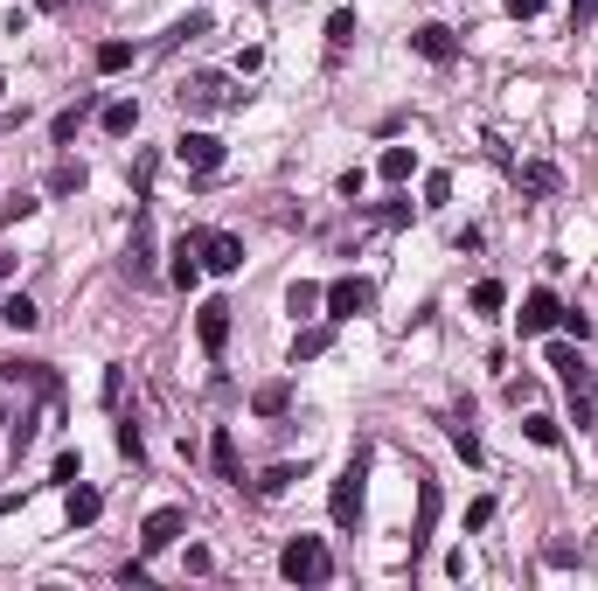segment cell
I'll return each instance as SVG.
<instances>
[{
	"label": "cell",
	"mask_w": 598,
	"mask_h": 591,
	"mask_svg": "<svg viewBox=\"0 0 598 591\" xmlns=\"http://www.w3.org/2000/svg\"><path fill=\"white\" fill-rule=\"evenodd\" d=\"M550 369H557V376H564V390H571V418H578V425H592V411H598V369H592V362H578V348H564V341L550 348Z\"/></svg>",
	"instance_id": "6da1fadb"
},
{
	"label": "cell",
	"mask_w": 598,
	"mask_h": 591,
	"mask_svg": "<svg viewBox=\"0 0 598 591\" xmlns=\"http://www.w3.org/2000/svg\"><path fill=\"white\" fill-rule=\"evenodd\" d=\"M362 480H369V452H355V459L341 466L334 494H327V515H334V529H348V536H355V522H362Z\"/></svg>",
	"instance_id": "7a4b0ae2"
},
{
	"label": "cell",
	"mask_w": 598,
	"mask_h": 591,
	"mask_svg": "<svg viewBox=\"0 0 598 591\" xmlns=\"http://www.w3.org/2000/svg\"><path fill=\"white\" fill-rule=\"evenodd\" d=\"M279 571H286L293 585H327V578H334V557H327L320 536H293V543L279 550Z\"/></svg>",
	"instance_id": "3957f363"
},
{
	"label": "cell",
	"mask_w": 598,
	"mask_h": 591,
	"mask_svg": "<svg viewBox=\"0 0 598 591\" xmlns=\"http://www.w3.org/2000/svg\"><path fill=\"white\" fill-rule=\"evenodd\" d=\"M237 105H244V91H230V77H216V70H195L181 84V112H237Z\"/></svg>",
	"instance_id": "277c9868"
},
{
	"label": "cell",
	"mask_w": 598,
	"mask_h": 591,
	"mask_svg": "<svg viewBox=\"0 0 598 591\" xmlns=\"http://www.w3.org/2000/svg\"><path fill=\"white\" fill-rule=\"evenodd\" d=\"M195 251H202V272H244V244L230 230H195Z\"/></svg>",
	"instance_id": "5b68a950"
},
{
	"label": "cell",
	"mask_w": 598,
	"mask_h": 591,
	"mask_svg": "<svg viewBox=\"0 0 598 591\" xmlns=\"http://www.w3.org/2000/svg\"><path fill=\"white\" fill-rule=\"evenodd\" d=\"M181 529H188V515H181V508H153L147 522H140V550H147V557L174 550V543H181Z\"/></svg>",
	"instance_id": "8992f818"
},
{
	"label": "cell",
	"mask_w": 598,
	"mask_h": 591,
	"mask_svg": "<svg viewBox=\"0 0 598 591\" xmlns=\"http://www.w3.org/2000/svg\"><path fill=\"white\" fill-rule=\"evenodd\" d=\"M174 160H181L188 174H216V167H223V140H216V133H181V140H174Z\"/></svg>",
	"instance_id": "52a82bcc"
},
{
	"label": "cell",
	"mask_w": 598,
	"mask_h": 591,
	"mask_svg": "<svg viewBox=\"0 0 598 591\" xmlns=\"http://www.w3.org/2000/svg\"><path fill=\"white\" fill-rule=\"evenodd\" d=\"M376 306V286L369 279H334L327 286V320H355V313H369Z\"/></svg>",
	"instance_id": "ba28073f"
},
{
	"label": "cell",
	"mask_w": 598,
	"mask_h": 591,
	"mask_svg": "<svg viewBox=\"0 0 598 591\" xmlns=\"http://www.w3.org/2000/svg\"><path fill=\"white\" fill-rule=\"evenodd\" d=\"M230 313H237L230 299H202V313H195V334H202V348H209V355H223V348H230Z\"/></svg>",
	"instance_id": "9c48e42d"
},
{
	"label": "cell",
	"mask_w": 598,
	"mask_h": 591,
	"mask_svg": "<svg viewBox=\"0 0 598 591\" xmlns=\"http://www.w3.org/2000/svg\"><path fill=\"white\" fill-rule=\"evenodd\" d=\"M515 320H522V334H550V327L564 320V306H557V293H550V286H536V293L522 299V313H515Z\"/></svg>",
	"instance_id": "30bf717a"
},
{
	"label": "cell",
	"mask_w": 598,
	"mask_h": 591,
	"mask_svg": "<svg viewBox=\"0 0 598 591\" xmlns=\"http://www.w3.org/2000/svg\"><path fill=\"white\" fill-rule=\"evenodd\" d=\"M126 279H133V286H153V223H147V216L133 223V244H126Z\"/></svg>",
	"instance_id": "8fae6325"
},
{
	"label": "cell",
	"mask_w": 598,
	"mask_h": 591,
	"mask_svg": "<svg viewBox=\"0 0 598 591\" xmlns=\"http://www.w3.org/2000/svg\"><path fill=\"white\" fill-rule=\"evenodd\" d=\"M411 49H418L425 63H452V56H459V35H452L446 21H425V28L411 35Z\"/></svg>",
	"instance_id": "7c38bea8"
},
{
	"label": "cell",
	"mask_w": 598,
	"mask_h": 591,
	"mask_svg": "<svg viewBox=\"0 0 598 591\" xmlns=\"http://www.w3.org/2000/svg\"><path fill=\"white\" fill-rule=\"evenodd\" d=\"M167 279H174L181 293H195V286H202V251H195V230L174 244V265H167Z\"/></svg>",
	"instance_id": "4fadbf2b"
},
{
	"label": "cell",
	"mask_w": 598,
	"mask_h": 591,
	"mask_svg": "<svg viewBox=\"0 0 598 591\" xmlns=\"http://www.w3.org/2000/svg\"><path fill=\"white\" fill-rule=\"evenodd\" d=\"M209 466H216V480L244 487V459H237V439H230V432H216V439H209Z\"/></svg>",
	"instance_id": "5bb4252c"
},
{
	"label": "cell",
	"mask_w": 598,
	"mask_h": 591,
	"mask_svg": "<svg viewBox=\"0 0 598 591\" xmlns=\"http://www.w3.org/2000/svg\"><path fill=\"white\" fill-rule=\"evenodd\" d=\"M0 320H7L14 334H35V327H42V306H35L28 293H7L0 299Z\"/></svg>",
	"instance_id": "9a60e30c"
},
{
	"label": "cell",
	"mask_w": 598,
	"mask_h": 591,
	"mask_svg": "<svg viewBox=\"0 0 598 591\" xmlns=\"http://www.w3.org/2000/svg\"><path fill=\"white\" fill-rule=\"evenodd\" d=\"M251 411H258V418H286V411H293V383H258V390H251Z\"/></svg>",
	"instance_id": "2e32d148"
},
{
	"label": "cell",
	"mask_w": 598,
	"mask_h": 591,
	"mask_svg": "<svg viewBox=\"0 0 598 591\" xmlns=\"http://www.w3.org/2000/svg\"><path fill=\"white\" fill-rule=\"evenodd\" d=\"M63 494H70V501H63V508H70V529L98 522V508H105V501H98V487H84V480H77V487H63Z\"/></svg>",
	"instance_id": "e0dca14e"
},
{
	"label": "cell",
	"mask_w": 598,
	"mask_h": 591,
	"mask_svg": "<svg viewBox=\"0 0 598 591\" xmlns=\"http://www.w3.org/2000/svg\"><path fill=\"white\" fill-rule=\"evenodd\" d=\"M327 348H334V320H313V327L293 341V362H313V355H327Z\"/></svg>",
	"instance_id": "ac0fdd59"
},
{
	"label": "cell",
	"mask_w": 598,
	"mask_h": 591,
	"mask_svg": "<svg viewBox=\"0 0 598 591\" xmlns=\"http://www.w3.org/2000/svg\"><path fill=\"white\" fill-rule=\"evenodd\" d=\"M522 188H529V195H557V188H564V174H557L550 160H522Z\"/></svg>",
	"instance_id": "d6986e66"
},
{
	"label": "cell",
	"mask_w": 598,
	"mask_h": 591,
	"mask_svg": "<svg viewBox=\"0 0 598 591\" xmlns=\"http://www.w3.org/2000/svg\"><path fill=\"white\" fill-rule=\"evenodd\" d=\"M313 306H327V293H320L313 279H293V293H286V313H293V320H313Z\"/></svg>",
	"instance_id": "ffe728a7"
},
{
	"label": "cell",
	"mask_w": 598,
	"mask_h": 591,
	"mask_svg": "<svg viewBox=\"0 0 598 591\" xmlns=\"http://www.w3.org/2000/svg\"><path fill=\"white\" fill-rule=\"evenodd\" d=\"M432 522H439V487L425 480V487H418V536H411V550H425V536H432Z\"/></svg>",
	"instance_id": "44dd1931"
},
{
	"label": "cell",
	"mask_w": 598,
	"mask_h": 591,
	"mask_svg": "<svg viewBox=\"0 0 598 591\" xmlns=\"http://www.w3.org/2000/svg\"><path fill=\"white\" fill-rule=\"evenodd\" d=\"M411 167H418V153H411V147H383V160H376L383 181H411Z\"/></svg>",
	"instance_id": "7402d4cb"
},
{
	"label": "cell",
	"mask_w": 598,
	"mask_h": 591,
	"mask_svg": "<svg viewBox=\"0 0 598 591\" xmlns=\"http://www.w3.org/2000/svg\"><path fill=\"white\" fill-rule=\"evenodd\" d=\"M133 126H140V105H133V98H119V105H105V133H112V140H126Z\"/></svg>",
	"instance_id": "603a6c76"
},
{
	"label": "cell",
	"mask_w": 598,
	"mask_h": 591,
	"mask_svg": "<svg viewBox=\"0 0 598 591\" xmlns=\"http://www.w3.org/2000/svg\"><path fill=\"white\" fill-rule=\"evenodd\" d=\"M98 70H105V77L133 70V42H98Z\"/></svg>",
	"instance_id": "cb8c5ba5"
},
{
	"label": "cell",
	"mask_w": 598,
	"mask_h": 591,
	"mask_svg": "<svg viewBox=\"0 0 598 591\" xmlns=\"http://www.w3.org/2000/svg\"><path fill=\"white\" fill-rule=\"evenodd\" d=\"M84 181H91V174H84V160H63V167L49 174V195H77Z\"/></svg>",
	"instance_id": "d4e9b609"
},
{
	"label": "cell",
	"mask_w": 598,
	"mask_h": 591,
	"mask_svg": "<svg viewBox=\"0 0 598 591\" xmlns=\"http://www.w3.org/2000/svg\"><path fill=\"white\" fill-rule=\"evenodd\" d=\"M501 306H508V286L501 279H480L473 286V313H501Z\"/></svg>",
	"instance_id": "484cf974"
},
{
	"label": "cell",
	"mask_w": 598,
	"mask_h": 591,
	"mask_svg": "<svg viewBox=\"0 0 598 591\" xmlns=\"http://www.w3.org/2000/svg\"><path fill=\"white\" fill-rule=\"evenodd\" d=\"M293 480H299V466H272V473H258V494H265V501H279Z\"/></svg>",
	"instance_id": "4316f807"
},
{
	"label": "cell",
	"mask_w": 598,
	"mask_h": 591,
	"mask_svg": "<svg viewBox=\"0 0 598 591\" xmlns=\"http://www.w3.org/2000/svg\"><path fill=\"white\" fill-rule=\"evenodd\" d=\"M452 452H459L466 466H480V439H473V425H466V418H452Z\"/></svg>",
	"instance_id": "83f0119b"
},
{
	"label": "cell",
	"mask_w": 598,
	"mask_h": 591,
	"mask_svg": "<svg viewBox=\"0 0 598 591\" xmlns=\"http://www.w3.org/2000/svg\"><path fill=\"white\" fill-rule=\"evenodd\" d=\"M348 42H355V14H334V21H327V56H341Z\"/></svg>",
	"instance_id": "f1b7e54d"
},
{
	"label": "cell",
	"mask_w": 598,
	"mask_h": 591,
	"mask_svg": "<svg viewBox=\"0 0 598 591\" xmlns=\"http://www.w3.org/2000/svg\"><path fill=\"white\" fill-rule=\"evenodd\" d=\"M119 452H126L133 466L147 459V439H140V425H133V418H119Z\"/></svg>",
	"instance_id": "f546056e"
},
{
	"label": "cell",
	"mask_w": 598,
	"mask_h": 591,
	"mask_svg": "<svg viewBox=\"0 0 598 591\" xmlns=\"http://www.w3.org/2000/svg\"><path fill=\"white\" fill-rule=\"evenodd\" d=\"M77 126H84V105H70V112H56V126H49V133H56V147H70V140H77Z\"/></svg>",
	"instance_id": "4dcf8cb0"
},
{
	"label": "cell",
	"mask_w": 598,
	"mask_h": 591,
	"mask_svg": "<svg viewBox=\"0 0 598 591\" xmlns=\"http://www.w3.org/2000/svg\"><path fill=\"white\" fill-rule=\"evenodd\" d=\"M522 432H529V445H557V439H564V425H557V418H529Z\"/></svg>",
	"instance_id": "1f68e13d"
},
{
	"label": "cell",
	"mask_w": 598,
	"mask_h": 591,
	"mask_svg": "<svg viewBox=\"0 0 598 591\" xmlns=\"http://www.w3.org/2000/svg\"><path fill=\"white\" fill-rule=\"evenodd\" d=\"M195 35H209V14H188V21L167 28V42H195Z\"/></svg>",
	"instance_id": "d6a6232c"
},
{
	"label": "cell",
	"mask_w": 598,
	"mask_h": 591,
	"mask_svg": "<svg viewBox=\"0 0 598 591\" xmlns=\"http://www.w3.org/2000/svg\"><path fill=\"white\" fill-rule=\"evenodd\" d=\"M49 480H56V487H77V480H84V473H77V452H56V466H49Z\"/></svg>",
	"instance_id": "836d02e7"
},
{
	"label": "cell",
	"mask_w": 598,
	"mask_h": 591,
	"mask_svg": "<svg viewBox=\"0 0 598 591\" xmlns=\"http://www.w3.org/2000/svg\"><path fill=\"white\" fill-rule=\"evenodd\" d=\"M439 202H452V174H425V209H439Z\"/></svg>",
	"instance_id": "e575fe53"
},
{
	"label": "cell",
	"mask_w": 598,
	"mask_h": 591,
	"mask_svg": "<svg viewBox=\"0 0 598 591\" xmlns=\"http://www.w3.org/2000/svg\"><path fill=\"white\" fill-rule=\"evenodd\" d=\"M487 522H494V494H480V501L466 508V529H487Z\"/></svg>",
	"instance_id": "d590c367"
},
{
	"label": "cell",
	"mask_w": 598,
	"mask_h": 591,
	"mask_svg": "<svg viewBox=\"0 0 598 591\" xmlns=\"http://www.w3.org/2000/svg\"><path fill=\"white\" fill-rule=\"evenodd\" d=\"M376 216H383V223H390V230H397V223H411V202H404V195H397V202H383V209H376Z\"/></svg>",
	"instance_id": "8d00e7d4"
},
{
	"label": "cell",
	"mask_w": 598,
	"mask_h": 591,
	"mask_svg": "<svg viewBox=\"0 0 598 591\" xmlns=\"http://www.w3.org/2000/svg\"><path fill=\"white\" fill-rule=\"evenodd\" d=\"M543 7H550V0H508V14H515V21H536Z\"/></svg>",
	"instance_id": "74e56055"
},
{
	"label": "cell",
	"mask_w": 598,
	"mask_h": 591,
	"mask_svg": "<svg viewBox=\"0 0 598 591\" xmlns=\"http://www.w3.org/2000/svg\"><path fill=\"white\" fill-rule=\"evenodd\" d=\"M592 14H598V0H571V21H578V28H585Z\"/></svg>",
	"instance_id": "f35d334b"
},
{
	"label": "cell",
	"mask_w": 598,
	"mask_h": 591,
	"mask_svg": "<svg viewBox=\"0 0 598 591\" xmlns=\"http://www.w3.org/2000/svg\"><path fill=\"white\" fill-rule=\"evenodd\" d=\"M7 508H21V487H7V494H0V515H7Z\"/></svg>",
	"instance_id": "ab89813d"
},
{
	"label": "cell",
	"mask_w": 598,
	"mask_h": 591,
	"mask_svg": "<svg viewBox=\"0 0 598 591\" xmlns=\"http://www.w3.org/2000/svg\"><path fill=\"white\" fill-rule=\"evenodd\" d=\"M7 279H14V258H7V251H0V286H7Z\"/></svg>",
	"instance_id": "60d3db41"
},
{
	"label": "cell",
	"mask_w": 598,
	"mask_h": 591,
	"mask_svg": "<svg viewBox=\"0 0 598 591\" xmlns=\"http://www.w3.org/2000/svg\"><path fill=\"white\" fill-rule=\"evenodd\" d=\"M42 7H49V14H56V7H70V0H42Z\"/></svg>",
	"instance_id": "b9f144b4"
},
{
	"label": "cell",
	"mask_w": 598,
	"mask_h": 591,
	"mask_svg": "<svg viewBox=\"0 0 598 591\" xmlns=\"http://www.w3.org/2000/svg\"><path fill=\"white\" fill-rule=\"evenodd\" d=\"M0 98H7V77H0Z\"/></svg>",
	"instance_id": "7bdbcfd3"
}]
</instances>
